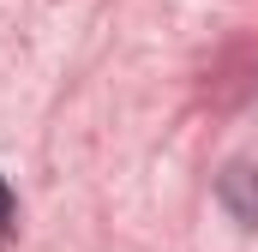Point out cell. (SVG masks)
<instances>
[{
  "instance_id": "cell-2",
  "label": "cell",
  "mask_w": 258,
  "mask_h": 252,
  "mask_svg": "<svg viewBox=\"0 0 258 252\" xmlns=\"http://www.w3.org/2000/svg\"><path fill=\"white\" fill-rule=\"evenodd\" d=\"M0 222H12V198H6V180H0Z\"/></svg>"
},
{
  "instance_id": "cell-1",
  "label": "cell",
  "mask_w": 258,
  "mask_h": 252,
  "mask_svg": "<svg viewBox=\"0 0 258 252\" xmlns=\"http://www.w3.org/2000/svg\"><path fill=\"white\" fill-rule=\"evenodd\" d=\"M228 204H240V216H252V222H258V186H252V174H246V168H234V174H228Z\"/></svg>"
}]
</instances>
